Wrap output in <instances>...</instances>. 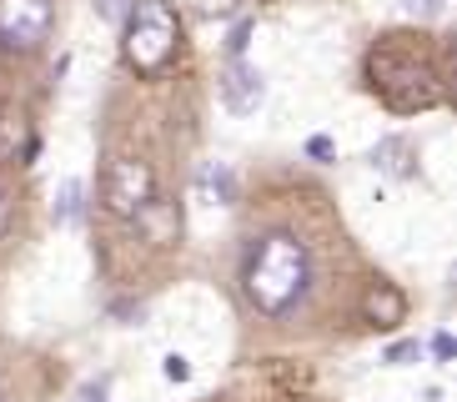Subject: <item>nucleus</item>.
Wrapping results in <instances>:
<instances>
[{
	"instance_id": "obj_1",
	"label": "nucleus",
	"mask_w": 457,
	"mask_h": 402,
	"mask_svg": "<svg viewBox=\"0 0 457 402\" xmlns=\"http://www.w3.org/2000/svg\"><path fill=\"white\" fill-rule=\"evenodd\" d=\"M246 297H252L256 312L267 317H287V312L307 297V281H312V256L307 247L287 231H271L252 247L246 256Z\"/></svg>"
},
{
	"instance_id": "obj_2",
	"label": "nucleus",
	"mask_w": 457,
	"mask_h": 402,
	"mask_svg": "<svg viewBox=\"0 0 457 402\" xmlns=\"http://www.w3.org/2000/svg\"><path fill=\"white\" fill-rule=\"evenodd\" d=\"M181 40V21L166 0H141L126 15V66H136L141 76H162L176 55Z\"/></svg>"
},
{
	"instance_id": "obj_3",
	"label": "nucleus",
	"mask_w": 457,
	"mask_h": 402,
	"mask_svg": "<svg viewBox=\"0 0 457 402\" xmlns=\"http://www.w3.org/2000/svg\"><path fill=\"white\" fill-rule=\"evenodd\" d=\"M101 201H106V212L136 222V216L156 201V176H151V166H146V161H131V156L106 161V176H101Z\"/></svg>"
},
{
	"instance_id": "obj_4",
	"label": "nucleus",
	"mask_w": 457,
	"mask_h": 402,
	"mask_svg": "<svg viewBox=\"0 0 457 402\" xmlns=\"http://www.w3.org/2000/svg\"><path fill=\"white\" fill-rule=\"evenodd\" d=\"M51 36V0H0V46L36 51Z\"/></svg>"
},
{
	"instance_id": "obj_5",
	"label": "nucleus",
	"mask_w": 457,
	"mask_h": 402,
	"mask_svg": "<svg viewBox=\"0 0 457 402\" xmlns=\"http://www.w3.org/2000/svg\"><path fill=\"white\" fill-rule=\"evenodd\" d=\"M382 96H387L397 111H428V106H437L443 101V86H437V76H432L428 66H397V71H387L382 66Z\"/></svg>"
},
{
	"instance_id": "obj_6",
	"label": "nucleus",
	"mask_w": 457,
	"mask_h": 402,
	"mask_svg": "<svg viewBox=\"0 0 457 402\" xmlns=\"http://www.w3.org/2000/svg\"><path fill=\"white\" fill-rule=\"evenodd\" d=\"M221 101H227L231 116H256L262 101H267V80H262V71L246 66V61H231V66L221 71Z\"/></svg>"
},
{
	"instance_id": "obj_7",
	"label": "nucleus",
	"mask_w": 457,
	"mask_h": 402,
	"mask_svg": "<svg viewBox=\"0 0 457 402\" xmlns=\"http://www.w3.org/2000/svg\"><path fill=\"white\" fill-rule=\"evenodd\" d=\"M362 317L372 322V327H382V332H387V327H397V322L407 317V297L397 292L392 281H377L372 292H367V302H362Z\"/></svg>"
},
{
	"instance_id": "obj_8",
	"label": "nucleus",
	"mask_w": 457,
	"mask_h": 402,
	"mask_svg": "<svg viewBox=\"0 0 457 402\" xmlns=\"http://www.w3.org/2000/svg\"><path fill=\"white\" fill-rule=\"evenodd\" d=\"M196 187H202V197H206V201H216V206H231V201H237V176H231L227 166H221V161L202 166Z\"/></svg>"
},
{
	"instance_id": "obj_9",
	"label": "nucleus",
	"mask_w": 457,
	"mask_h": 402,
	"mask_svg": "<svg viewBox=\"0 0 457 402\" xmlns=\"http://www.w3.org/2000/svg\"><path fill=\"white\" fill-rule=\"evenodd\" d=\"M407 156H412V151H407L403 136H387V141H377L372 166H377V172H387V176H407V172H412V166H407Z\"/></svg>"
},
{
	"instance_id": "obj_10",
	"label": "nucleus",
	"mask_w": 457,
	"mask_h": 402,
	"mask_svg": "<svg viewBox=\"0 0 457 402\" xmlns=\"http://www.w3.org/2000/svg\"><path fill=\"white\" fill-rule=\"evenodd\" d=\"M81 197H86V187L76 176H66L61 191H55V222H61V227H76V222H81Z\"/></svg>"
},
{
	"instance_id": "obj_11",
	"label": "nucleus",
	"mask_w": 457,
	"mask_h": 402,
	"mask_svg": "<svg viewBox=\"0 0 457 402\" xmlns=\"http://www.w3.org/2000/svg\"><path fill=\"white\" fill-rule=\"evenodd\" d=\"M242 0H191V15H202V21H221V15H237Z\"/></svg>"
},
{
	"instance_id": "obj_12",
	"label": "nucleus",
	"mask_w": 457,
	"mask_h": 402,
	"mask_svg": "<svg viewBox=\"0 0 457 402\" xmlns=\"http://www.w3.org/2000/svg\"><path fill=\"white\" fill-rule=\"evenodd\" d=\"M407 15H417V21H437V15L447 11V0H403Z\"/></svg>"
},
{
	"instance_id": "obj_13",
	"label": "nucleus",
	"mask_w": 457,
	"mask_h": 402,
	"mask_svg": "<svg viewBox=\"0 0 457 402\" xmlns=\"http://www.w3.org/2000/svg\"><path fill=\"white\" fill-rule=\"evenodd\" d=\"M417 357H422V348H417V342H392V348H387L392 367H407V362H417Z\"/></svg>"
},
{
	"instance_id": "obj_14",
	"label": "nucleus",
	"mask_w": 457,
	"mask_h": 402,
	"mask_svg": "<svg viewBox=\"0 0 457 402\" xmlns=\"http://www.w3.org/2000/svg\"><path fill=\"white\" fill-rule=\"evenodd\" d=\"M252 21H237V30H231V40H227V51H231V61H242V51H246V40H252Z\"/></svg>"
},
{
	"instance_id": "obj_15",
	"label": "nucleus",
	"mask_w": 457,
	"mask_h": 402,
	"mask_svg": "<svg viewBox=\"0 0 457 402\" xmlns=\"http://www.w3.org/2000/svg\"><path fill=\"white\" fill-rule=\"evenodd\" d=\"M131 5H136V0H96V11L106 15V21H126V15H131Z\"/></svg>"
},
{
	"instance_id": "obj_16",
	"label": "nucleus",
	"mask_w": 457,
	"mask_h": 402,
	"mask_svg": "<svg viewBox=\"0 0 457 402\" xmlns=\"http://www.w3.org/2000/svg\"><path fill=\"white\" fill-rule=\"evenodd\" d=\"M307 156H312V161H332V156H337L332 136H312V141H307Z\"/></svg>"
},
{
	"instance_id": "obj_17",
	"label": "nucleus",
	"mask_w": 457,
	"mask_h": 402,
	"mask_svg": "<svg viewBox=\"0 0 457 402\" xmlns=\"http://www.w3.org/2000/svg\"><path fill=\"white\" fill-rule=\"evenodd\" d=\"M166 377H171V382H187V377H191V362L181 357V352H171V357H166Z\"/></svg>"
},
{
	"instance_id": "obj_18",
	"label": "nucleus",
	"mask_w": 457,
	"mask_h": 402,
	"mask_svg": "<svg viewBox=\"0 0 457 402\" xmlns=\"http://www.w3.org/2000/svg\"><path fill=\"white\" fill-rule=\"evenodd\" d=\"M432 352H437V362H453V352H457V342L447 332H437L432 337Z\"/></svg>"
},
{
	"instance_id": "obj_19",
	"label": "nucleus",
	"mask_w": 457,
	"mask_h": 402,
	"mask_svg": "<svg viewBox=\"0 0 457 402\" xmlns=\"http://www.w3.org/2000/svg\"><path fill=\"white\" fill-rule=\"evenodd\" d=\"M5 227H11V201H5V191H0V237H5Z\"/></svg>"
},
{
	"instance_id": "obj_20",
	"label": "nucleus",
	"mask_w": 457,
	"mask_h": 402,
	"mask_svg": "<svg viewBox=\"0 0 457 402\" xmlns=\"http://www.w3.org/2000/svg\"><path fill=\"white\" fill-rule=\"evenodd\" d=\"M101 398H106V382H96V388L81 392V402H101Z\"/></svg>"
},
{
	"instance_id": "obj_21",
	"label": "nucleus",
	"mask_w": 457,
	"mask_h": 402,
	"mask_svg": "<svg viewBox=\"0 0 457 402\" xmlns=\"http://www.w3.org/2000/svg\"><path fill=\"white\" fill-rule=\"evenodd\" d=\"M0 402H5V398H0Z\"/></svg>"
}]
</instances>
